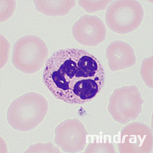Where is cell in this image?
<instances>
[{
  "label": "cell",
  "instance_id": "1",
  "mask_svg": "<svg viewBox=\"0 0 153 153\" xmlns=\"http://www.w3.org/2000/svg\"><path fill=\"white\" fill-rule=\"evenodd\" d=\"M45 85L57 99L71 104H82L96 96L104 83L100 62L82 49L67 48L54 52L43 73Z\"/></svg>",
  "mask_w": 153,
  "mask_h": 153
},
{
  "label": "cell",
  "instance_id": "2",
  "mask_svg": "<svg viewBox=\"0 0 153 153\" xmlns=\"http://www.w3.org/2000/svg\"><path fill=\"white\" fill-rule=\"evenodd\" d=\"M48 55L45 42L34 35H27L19 39L13 50L12 63L18 70L32 74L41 68Z\"/></svg>",
  "mask_w": 153,
  "mask_h": 153
},
{
  "label": "cell",
  "instance_id": "3",
  "mask_svg": "<svg viewBox=\"0 0 153 153\" xmlns=\"http://www.w3.org/2000/svg\"><path fill=\"white\" fill-rule=\"evenodd\" d=\"M144 10L137 1H119L111 4L105 14V22L111 30L126 34L137 29L144 18Z\"/></svg>",
  "mask_w": 153,
  "mask_h": 153
},
{
  "label": "cell",
  "instance_id": "4",
  "mask_svg": "<svg viewBox=\"0 0 153 153\" xmlns=\"http://www.w3.org/2000/svg\"><path fill=\"white\" fill-rule=\"evenodd\" d=\"M74 39L85 46L97 45L106 38L107 31L104 22L99 17L86 15L76 21L72 28Z\"/></svg>",
  "mask_w": 153,
  "mask_h": 153
},
{
  "label": "cell",
  "instance_id": "5",
  "mask_svg": "<svg viewBox=\"0 0 153 153\" xmlns=\"http://www.w3.org/2000/svg\"><path fill=\"white\" fill-rule=\"evenodd\" d=\"M107 55L111 67L129 66L135 61V56L130 45L122 41H115L109 45Z\"/></svg>",
  "mask_w": 153,
  "mask_h": 153
},
{
  "label": "cell",
  "instance_id": "6",
  "mask_svg": "<svg viewBox=\"0 0 153 153\" xmlns=\"http://www.w3.org/2000/svg\"><path fill=\"white\" fill-rule=\"evenodd\" d=\"M38 10L49 16H57L66 15L75 6V1H40Z\"/></svg>",
  "mask_w": 153,
  "mask_h": 153
},
{
  "label": "cell",
  "instance_id": "7",
  "mask_svg": "<svg viewBox=\"0 0 153 153\" xmlns=\"http://www.w3.org/2000/svg\"><path fill=\"white\" fill-rule=\"evenodd\" d=\"M110 1H79V5L86 11L91 13L104 10L107 7Z\"/></svg>",
  "mask_w": 153,
  "mask_h": 153
}]
</instances>
